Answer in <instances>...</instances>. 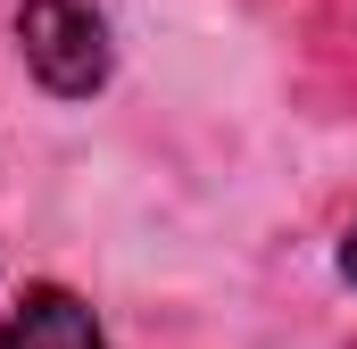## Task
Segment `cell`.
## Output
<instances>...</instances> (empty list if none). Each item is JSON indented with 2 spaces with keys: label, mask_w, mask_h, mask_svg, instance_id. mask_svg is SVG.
<instances>
[{
  "label": "cell",
  "mask_w": 357,
  "mask_h": 349,
  "mask_svg": "<svg viewBox=\"0 0 357 349\" xmlns=\"http://www.w3.org/2000/svg\"><path fill=\"white\" fill-rule=\"evenodd\" d=\"M17 50L50 100H91L116 67L108 17L91 0H17Z\"/></svg>",
  "instance_id": "6da1fadb"
},
{
  "label": "cell",
  "mask_w": 357,
  "mask_h": 349,
  "mask_svg": "<svg viewBox=\"0 0 357 349\" xmlns=\"http://www.w3.org/2000/svg\"><path fill=\"white\" fill-rule=\"evenodd\" d=\"M0 349H108L100 316H91L84 291L67 283H25L17 308L0 316Z\"/></svg>",
  "instance_id": "7a4b0ae2"
},
{
  "label": "cell",
  "mask_w": 357,
  "mask_h": 349,
  "mask_svg": "<svg viewBox=\"0 0 357 349\" xmlns=\"http://www.w3.org/2000/svg\"><path fill=\"white\" fill-rule=\"evenodd\" d=\"M333 266H341V283H357V225L341 233V258H333Z\"/></svg>",
  "instance_id": "3957f363"
}]
</instances>
